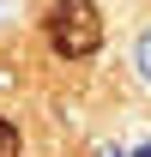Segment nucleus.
<instances>
[{"label": "nucleus", "instance_id": "nucleus-1", "mask_svg": "<svg viewBox=\"0 0 151 157\" xmlns=\"http://www.w3.org/2000/svg\"><path fill=\"white\" fill-rule=\"evenodd\" d=\"M48 48L60 60H85L103 48V12L91 0H55L48 6Z\"/></svg>", "mask_w": 151, "mask_h": 157}, {"label": "nucleus", "instance_id": "nucleus-2", "mask_svg": "<svg viewBox=\"0 0 151 157\" xmlns=\"http://www.w3.org/2000/svg\"><path fill=\"white\" fill-rule=\"evenodd\" d=\"M0 157H24V145H18V127L0 115Z\"/></svg>", "mask_w": 151, "mask_h": 157}, {"label": "nucleus", "instance_id": "nucleus-4", "mask_svg": "<svg viewBox=\"0 0 151 157\" xmlns=\"http://www.w3.org/2000/svg\"><path fill=\"white\" fill-rule=\"evenodd\" d=\"M103 157H115V151H103Z\"/></svg>", "mask_w": 151, "mask_h": 157}, {"label": "nucleus", "instance_id": "nucleus-3", "mask_svg": "<svg viewBox=\"0 0 151 157\" xmlns=\"http://www.w3.org/2000/svg\"><path fill=\"white\" fill-rule=\"evenodd\" d=\"M139 73L151 78V30H145V36H139Z\"/></svg>", "mask_w": 151, "mask_h": 157}]
</instances>
